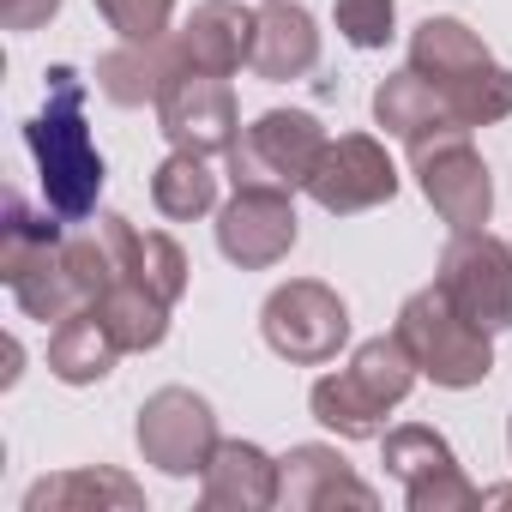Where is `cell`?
<instances>
[{
	"label": "cell",
	"instance_id": "6da1fadb",
	"mask_svg": "<svg viewBox=\"0 0 512 512\" xmlns=\"http://www.w3.org/2000/svg\"><path fill=\"white\" fill-rule=\"evenodd\" d=\"M43 85H49V103L37 121H25V145L37 157L49 211H61L67 223H85L103 193V151L91 145V127H85V79L73 67H49Z\"/></svg>",
	"mask_w": 512,
	"mask_h": 512
},
{
	"label": "cell",
	"instance_id": "7a4b0ae2",
	"mask_svg": "<svg viewBox=\"0 0 512 512\" xmlns=\"http://www.w3.org/2000/svg\"><path fill=\"white\" fill-rule=\"evenodd\" d=\"M410 73H422L446 109L458 115V127H482L494 115L512 109V73H500L488 61V49L458 25V19H428L410 43Z\"/></svg>",
	"mask_w": 512,
	"mask_h": 512
},
{
	"label": "cell",
	"instance_id": "3957f363",
	"mask_svg": "<svg viewBox=\"0 0 512 512\" xmlns=\"http://www.w3.org/2000/svg\"><path fill=\"white\" fill-rule=\"evenodd\" d=\"M410 380H416V356L404 350V338H374L356 350L344 374H326L314 386V416L344 440H374L386 428V410L404 404Z\"/></svg>",
	"mask_w": 512,
	"mask_h": 512
},
{
	"label": "cell",
	"instance_id": "277c9868",
	"mask_svg": "<svg viewBox=\"0 0 512 512\" xmlns=\"http://www.w3.org/2000/svg\"><path fill=\"white\" fill-rule=\"evenodd\" d=\"M398 338H404V350L416 356V368H422L434 386H476V380H488V368H494L488 332H482L476 320H464L440 284L404 302Z\"/></svg>",
	"mask_w": 512,
	"mask_h": 512
},
{
	"label": "cell",
	"instance_id": "5b68a950",
	"mask_svg": "<svg viewBox=\"0 0 512 512\" xmlns=\"http://www.w3.org/2000/svg\"><path fill=\"white\" fill-rule=\"evenodd\" d=\"M326 157V133L314 115L302 109H272L247 127V145L235 139L229 145V163H235V187H308L314 169Z\"/></svg>",
	"mask_w": 512,
	"mask_h": 512
},
{
	"label": "cell",
	"instance_id": "8992f818",
	"mask_svg": "<svg viewBox=\"0 0 512 512\" xmlns=\"http://www.w3.org/2000/svg\"><path fill=\"white\" fill-rule=\"evenodd\" d=\"M440 290L482 332H506L512 326V253H506V241L458 229V241L446 247V266H440Z\"/></svg>",
	"mask_w": 512,
	"mask_h": 512
},
{
	"label": "cell",
	"instance_id": "52a82bcc",
	"mask_svg": "<svg viewBox=\"0 0 512 512\" xmlns=\"http://www.w3.org/2000/svg\"><path fill=\"white\" fill-rule=\"evenodd\" d=\"M139 452L145 464H157L163 476H193L211 464L217 452V428H211V410L205 398L181 392V386H163L145 410H139Z\"/></svg>",
	"mask_w": 512,
	"mask_h": 512
},
{
	"label": "cell",
	"instance_id": "ba28073f",
	"mask_svg": "<svg viewBox=\"0 0 512 512\" xmlns=\"http://www.w3.org/2000/svg\"><path fill=\"white\" fill-rule=\"evenodd\" d=\"M350 338V314L326 284H284L266 302V344L290 362H326Z\"/></svg>",
	"mask_w": 512,
	"mask_h": 512
},
{
	"label": "cell",
	"instance_id": "9c48e42d",
	"mask_svg": "<svg viewBox=\"0 0 512 512\" xmlns=\"http://www.w3.org/2000/svg\"><path fill=\"white\" fill-rule=\"evenodd\" d=\"M157 115H163V133L175 139V151H229L235 145V97H229V79L217 73H175L157 97Z\"/></svg>",
	"mask_w": 512,
	"mask_h": 512
},
{
	"label": "cell",
	"instance_id": "30bf717a",
	"mask_svg": "<svg viewBox=\"0 0 512 512\" xmlns=\"http://www.w3.org/2000/svg\"><path fill=\"white\" fill-rule=\"evenodd\" d=\"M217 241L235 266H272L296 247V211H290V193L284 187H235L223 223H217Z\"/></svg>",
	"mask_w": 512,
	"mask_h": 512
},
{
	"label": "cell",
	"instance_id": "8fae6325",
	"mask_svg": "<svg viewBox=\"0 0 512 512\" xmlns=\"http://www.w3.org/2000/svg\"><path fill=\"white\" fill-rule=\"evenodd\" d=\"M386 470L404 482V494H410L416 512H428V506H476L482 500L458 476L452 446L434 428H398V434H386Z\"/></svg>",
	"mask_w": 512,
	"mask_h": 512
},
{
	"label": "cell",
	"instance_id": "7c38bea8",
	"mask_svg": "<svg viewBox=\"0 0 512 512\" xmlns=\"http://www.w3.org/2000/svg\"><path fill=\"white\" fill-rule=\"evenodd\" d=\"M416 169H422V193L434 199V211H440L452 229H482L494 193H488V169L476 163V151H470L458 133L422 145V151H416Z\"/></svg>",
	"mask_w": 512,
	"mask_h": 512
},
{
	"label": "cell",
	"instance_id": "4fadbf2b",
	"mask_svg": "<svg viewBox=\"0 0 512 512\" xmlns=\"http://www.w3.org/2000/svg\"><path fill=\"white\" fill-rule=\"evenodd\" d=\"M392 187H398V175H392L386 151H380L374 139H362V133L326 145V157H320V169H314V181H308V193H314L326 211H368V205L392 199Z\"/></svg>",
	"mask_w": 512,
	"mask_h": 512
},
{
	"label": "cell",
	"instance_id": "5bb4252c",
	"mask_svg": "<svg viewBox=\"0 0 512 512\" xmlns=\"http://www.w3.org/2000/svg\"><path fill=\"white\" fill-rule=\"evenodd\" d=\"M253 31H260V19H253V13L229 7V0H205V7L187 19L181 43H175L181 49V67L229 79L241 61H253Z\"/></svg>",
	"mask_w": 512,
	"mask_h": 512
},
{
	"label": "cell",
	"instance_id": "9a60e30c",
	"mask_svg": "<svg viewBox=\"0 0 512 512\" xmlns=\"http://www.w3.org/2000/svg\"><path fill=\"white\" fill-rule=\"evenodd\" d=\"M199 476H205V506H272L284 488V464H272L247 440H217Z\"/></svg>",
	"mask_w": 512,
	"mask_h": 512
},
{
	"label": "cell",
	"instance_id": "2e32d148",
	"mask_svg": "<svg viewBox=\"0 0 512 512\" xmlns=\"http://www.w3.org/2000/svg\"><path fill=\"white\" fill-rule=\"evenodd\" d=\"M374 115H380V127H392L410 151H422V145H428V133H434V139L464 133V127H458V115L446 109V97H440L422 73H398V79H386V85L374 91Z\"/></svg>",
	"mask_w": 512,
	"mask_h": 512
},
{
	"label": "cell",
	"instance_id": "e0dca14e",
	"mask_svg": "<svg viewBox=\"0 0 512 512\" xmlns=\"http://www.w3.org/2000/svg\"><path fill=\"white\" fill-rule=\"evenodd\" d=\"M320 61V37H314V19L302 7H272L260 13V31H253V73L260 79H302L308 67Z\"/></svg>",
	"mask_w": 512,
	"mask_h": 512
},
{
	"label": "cell",
	"instance_id": "ac0fdd59",
	"mask_svg": "<svg viewBox=\"0 0 512 512\" xmlns=\"http://www.w3.org/2000/svg\"><path fill=\"white\" fill-rule=\"evenodd\" d=\"M278 500H290V506H332V500L374 506V488L356 482L338 452H326V446H296V452L284 458V488H278Z\"/></svg>",
	"mask_w": 512,
	"mask_h": 512
},
{
	"label": "cell",
	"instance_id": "d6986e66",
	"mask_svg": "<svg viewBox=\"0 0 512 512\" xmlns=\"http://www.w3.org/2000/svg\"><path fill=\"white\" fill-rule=\"evenodd\" d=\"M175 61H181V49H163V43H127V49H115V55L97 61V85H103V97L121 103V109H133V103H145V97L157 103L163 85L181 73Z\"/></svg>",
	"mask_w": 512,
	"mask_h": 512
},
{
	"label": "cell",
	"instance_id": "ffe728a7",
	"mask_svg": "<svg viewBox=\"0 0 512 512\" xmlns=\"http://www.w3.org/2000/svg\"><path fill=\"white\" fill-rule=\"evenodd\" d=\"M115 356H121V344H115V332H109L91 308H79L73 320H61V326L49 332V368H55V380H67V386L103 380V374L115 368Z\"/></svg>",
	"mask_w": 512,
	"mask_h": 512
},
{
	"label": "cell",
	"instance_id": "44dd1931",
	"mask_svg": "<svg viewBox=\"0 0 512 512\" xmlns=\"http://www.w3.org/2000/svg\"><path fill=\"white\" fill-rule=\"evenodd\" d=\"M151 193H157V211H163V217H199V211H211V199H217V175L205 169L199 151H175V157L157 169Z\"/></svg>",
	"mask_w": 512,
	"mask_h": 512
},
{
	"label": "cell",
	"instance_id": "7402d4cb",
	"mask_svg": "<svg viewBox=\"0 0 512 512\" xmlns=\"http://www.w3.org/2000/svg\"><path fill=\"white\" fill-rule=\"evenodd\" d=\"M85 500H121L139 506V488L115 470H67V476H43L25 494V512H49V506H85Z\"/></svg>",
	"mask_w": 512,
	"mask_h": 512
},
{
	"label": "cell",
	"instance_id": "603a6c76",
	"mask_svg": "<svg viewBox=\"0 0 512 512\" xmlns=\"http://www.w3.org/2000/svg\"><path fill=\"white\" fill-rule=\"evenodd\" d=\"M175 0H97V13L109 19V31H121V43H163Z\"/></svg>",
	"mask_w": 512,
	"mask_h": 512
},
{
	"label": "cell",
	"instance_id": "cb8c5ba5",
	"mask_svg": "<svg viewBox=\"0 0 512 512\" xmlns=\"http://www.w3.org/2000/svg\"><path fill=\"white\" fill-rule=\"evenodd\" d=\"M338 31L356 49H380L392 37V0H338Z\"/></svg>",
	"mask_w": 512,
	"mask_h": 512
},
{
	"label": "cell",
	"instance_id": "d4e9b609",
	"mask_svg": "<svg viewBox=\"0 0 512 512\" xmlns=\"http://www.w3.org/2000/svg\"><path fill=\"white\" fill-rule=\"evenodd\" d=\"M61 13V0H0V25L7 31H37Z\"/></svg>",
	"mask_w": 512,
	"mask_h": 512
}]
</instances>
